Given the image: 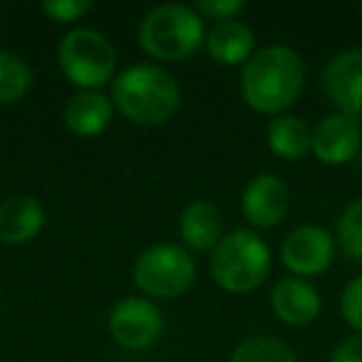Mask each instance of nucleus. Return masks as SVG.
I'll return each instance as SVG.
<instances>
[{
    "instance_id": "nucleus-1",
    "label": "nucleus",
    "mask_w": 362,
    "mask_h": 362,
    "mask_svg": "<svg viewBox=\"0 0 362 362\" xmlns=\"http://www.w3.org/2000/svg\"><path fill=\"white\" fill-rule=\"evenodd\" d=\"M241 97L258 115L278 117L298 102L305 87V62L288 45H268L241 67Z\"/></svg>"
},
{
    "instance_id": "nucleus-2",
    "label": "nucleus",
    "mask_w": 362,
    "mask_h": 362,
    "mask_svg": "<svg viewBox=\"0 0 362 362\" xmlns=\"http://www.w3.org/2000/svg\"><path fill=\"white\" fill-rule=\"evenodd\" d=\"M112 105L132 124L159 127L181 107V87L166 67L154 62L129 65L112 80Z\"/></svg>"
},
{
    "instance_id": "nucleus-3",
    "label": "nucleus",
    "mask_w": 362,
    "mask_h": 362,
    "mask_svg": "<svg viewBox=\"0 0 362 362\" xmlns=\"http://www.w3.org/2000/svg\"><path fill=\"white\" fill-rule=\"evenodd\" d=\"M139 47L159 62H184L206 42L204 18L194 6L166 3L151 8L139 25Z\"/></svg>"
},
{
    "instance_id": "nucleus-4",
    "label": "nucleus",
    "mask_w": 362,
    "mask_h": 362,
    "mask_svg": "<svg viewBox=\"0 0 362 362\" xmlns=\"http://www.w3.org/2000/svg\"><path fill=\"white\" fill-rule=\"evenodd\" d=\"M273 256L268 243L248 228L226 233L211 251V278L226 293H251L268 278Z\"/></svg>"
},
{
    "instance_id": "nucleus-5",
    "label": "nucleus",
    "mask_w": 362,
    "mask_h": 362,
    "mask_svg": "<svg viewBox=\"0 0 362 362\" xmlns=\"http://www.w3.org/2000/svg\"><path fill=\"white\" fill-rule=\"evenodd\" d=\"M57 65L80 92H100L117 77V50L102 33L75 28L57 45Z\"/></svg>"
},
{
    "instance_id": "nucleus-6",
    "label": "nucleus",
    "mask_w": 362,
    "mask_h": 362,
    "mask_svg": "<svg viewBox=\"0 0 362 362\" xmlns=\"http://www.w3.org/2000/svg\"><path fill=\"white\" fill-rule=\"evenodd\" d=\"M132 278L149 300H174L194 286L197 261L179 243H154L136 256Z\"/></svg>"
},
{
    "instance_id": "nucleus-7",
    "label": "nucleus",
    "mask_w": 362,
    "mask_h": 362,
    "mask_svg": "<svg viewBox=\"0 0 362 362\" xmlns=\"http://www.w3.org/2000/svg\"><path fill=\"white\" fill-rule=\"evenodd\" d=\"M110 335L124 350H146L159 342L164 332V315L154 300L141 296H127L110 313Z\"/></svg>"
},
{
    "instance_id": "nucleus-8",
    "label": "nucleus",
    "mask_w": 362,
    "mask_h": 362,
    "mask_svg": "<svg viewBox=\"0 0 362 362\" xmlns=\"http://www.w3.org/2000/svg\"><path fill=\"white\" fill-rule=\"evenodd\" d=\"M337 241L327 228L305 223L298 226L283 238L281 258L283 266L296 278H315L325 273L335 261Z\"/></svg>"
},
{
    "instance_id": "nucleus-9",
    "label": "nucleus",
    "mask_w": 362,
    "mask_h": 362,
    "mask_svg": "<svg viewBox=\"0 0 362 362\" xmlns=\"http://www.w3.org/2000/svg\"><path fill=\"white\" fill-rule=\"evenodd\" d=\"M322 92L335 112L362 122V47L342 50L327 60Z\"/></svg>"
},
{
    "instance_id": "nucleus-10",
    "label": "nucleus",
    "mask_w": 362,
    "mask_h": 362,
    "mask_svg": "<svg viewBox=\"0 0 362 362\" xmlns=\"http://www.w3.org/2000/svg\"><path fill=\"white\" fill-rule=\"evenodd\" d=\"M362 146V127L340 112L325 115L310 129V151L325 166H342L357 156Z\"/></svg>"
},
{
    "instance_id": "nucleus-11",
    "label": "nucleus",
    "mask_w": 362,
    "mask_h": 362,
    "mask_svg": "<svg viewBox=\"0 0 362 362\" xmlns=\"http://www.w3.org/2000/svg\"><path fill=\"white\" fill-rule=\"evenodd\" d=\"M291 206V192L278 174H258L241 194V214L253 228H276Z\"/></svg>"
},
{
    "instance_id": "nucleus-12",
    "label": "nucleus",
    "mask_w": 362,
    "mask_h": 362,
    "mask_svg": "<svg viewBox=\"0 0 362 362\" xmlns=\"http://www.w3.org/2000/svg\"><path fill=\"white\" fill-rule=\"evenodd\" d=\"M271 308L281 322L291 327H305L317 320L322 310V298L310 281L288 276L273 286Z\"/></svg>"
},
{
    "instance_id": "nucleus-13",
    "label": "nucleus",
    "mask_w": 362,
    "mask_h": 362,
    "mask_svg": "<svg viewBox=\"0 0 362 362\" xmlns=\"http://www.w3.org/2000/svg\"><path fill=\"white\" fill-rule=\"evenodd\" d=\"M45 228V209L35 197L16 194L0 204V243L23 246Z\"/></svg>"
},
{
    "instance_id": "nucleus-14",
    "label": "nucleus",
    "mask_w": 362,
    "mask_h": 362,
    "mask_svg": "<svg viewBox=\"0 0 362 362\" xmlns=\"http://www.w3.org/2000/svg\"><path fill=\"white\" fill-rule=\"evenodd\" d=\"M179 233L181 241L187 246V251H214L226 233H223V216L218 211L216 204L206 202V199H197V202L187 204L184 211L179 214Z\"/></svg>"
},
{
    "instance_id": "nucleus-15",
    "label": "nucleus",
    "mask_w": 362,
    "mask_h": 362,
    "mask_svg": "<svg viewBox=\"0 0 362 362\" xmlns=\"http://www.w3.org/2000/svg\"><path fill=\"white\" fill-rule=\"evenodd\" d=\"M204 47L211 55V60L218 62V65L243 67L253 57V52H256V33L243 21H238V18L214 23V28L206 33Z\"/></svg>"
},
{
    "instance_id": "nucleus-16",
    "label": "nucleus",
    "mask_w": 362,
    "mask_h": 362,
    "mask_svg": "<svg viewBox=\"0 0 362 362\" xmlns=\"http://www.w3.org/2000/svg\"><path fill=\"white\" fill-rule=\"evenodd\" d=\"M112 117H115V105L105 92H77L62 110L67 129L82 139L100 136L110 127Z\"/></svg>"
},
{
    "instance_id": "nucleus-17",
    "label": "nucleus",
    "mask_w": 362,
    "mask_h": 362,
    "mask_svg": "<svg viewBox=\"0 0 362 362\" xmlns=\"http://www.w3.org/2000/svg\"><path fill=\"white\" fill-rule=\"evenodd\" d=\"M266 139L278 159L298 161L310 151V127L296 115H278L268 124Z\"/></svg>"
},
{
    "instance_id": "nucleus-18",
    "label": "nucleus",
    "mask_w": 362,
    "mask_h": 362,
    "mask_svg": "<svg viewBox=\"0 0 362 362\" xmlns=\"http://www.w3.org/2000/svg\"><path fill=\"white\" fill-rule=\"evenodd\" d=\"M228 362H298V355L276 335H251L233 347Z\"/></svg>"
},
{
    "instance_id": "nucleus-19",
    "label": "nucleus",
    "mask_w": 362,
    "mask_h": 362,
    "mask_svg": "<svg viewBox=\"0 0 362 362\" xmlns=\"http://www.w3.org/2000/svg\"><path fill=\"white\" fill-rule=\"evenodd\" d=\"M33 85V72L23 57L0 50V105H18Z\"/></svg>"
},
{
    "instance_id": "nucleus-20",
    "label": "nucleus",
    "mask_w": 362,
    "mask_h": 362,
    "mask_svg": "<svg viewBox=\"0 0 362 362\" xmlns=\"http://www.w3.org/2000/svg\"><path fill=\"white\" fill-rule=\"evenodd\" d=\"M335 241L350 261L362 263V197L347 204L337 218Z\"/></svg>"
},
{
    "instance_id": "nucleus-21",
    "label": "nucleus",
    "mask_w": 362,
    "mask_h": 362,
    "mask_svg": "<svg viewBox=\"0 0 362 362\" xmlns=\"http://www.w3.org/2000/svg\"><path fill=\"white\" fill-rule=\"evenodd\" d=\"M340 313L347 325H350L357 335H362V273L352 278L345 286V291H342Z\"/></svg>"
},
{
    "instance_id": "nucleus-22",
    "label": "nucleus",
    "mask_w": 362,
    "mask_h": 362,
    "mask_svg": "<svg viewBox=\"0 0 362 362\" xmlns=\"http://www.w3.org/2000/svg\"><path fill=\"white\" fill-rule=\"evenodd\" d=\"M92 11L90 0H47L42 3V13L55 23H77Z\"/></svg>"
},
{
    "instance_id": "nucleus-23",
    "label": "nucleus",
    "mask_w": 362,
    "mask_h": 362,
    "mask_svg": "<svg viewBox=\"0 0 362 362\" xmlns=\"http://www.w3.org/2000/svg\"><path fill=\"white\" fill-rule=\"evenodd\" d=\"M243 8H246L243 0H199L197 6H194V11L202 18H206V21L223 23V21H233Z\"/></svg>"
},
{
    "instance_id": "nucleus-24",
    "label": "nucleus",
    "mask_w": 362,
    "mask_h": 362,
    "mask_svg": "<svg viewBox=\"0 0 362 362\" xmlns=\"http://www.w3.org/2000/svg\"><path fill=\"white\" fill-rule=\"evenodd\" d=\"M330 362H362V335H352L335 345Z\"/></svg>"
}]
</instances>
